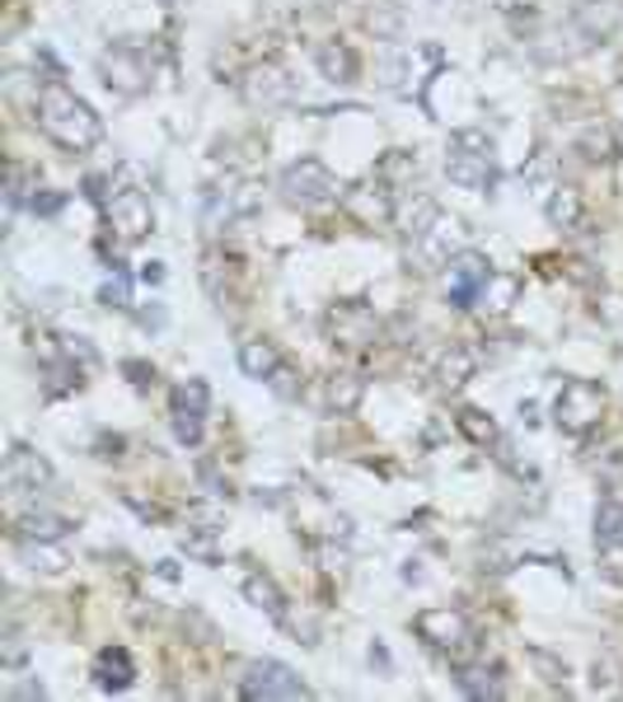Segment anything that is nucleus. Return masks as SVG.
Returning <instances> with one entry per match:
<instances>
[{"mask_svg":"<svg viewBox=\"0 0 623 702\" xmlns=\"http://www.w3.org/2000/svg\"><path fill=\"white\" fill-rule=\"evenodd\" d=\"M38 127H43V136L52 140V146H61V150H71V155L94 150L99 140H103L99 113L76 90H66L61 80L43 84V94H38Z\"/></svg>","mask_w":623,"mask_h":702,"instance_id":"nucleus-1","label":"nucleus"},{"mask_svg":"<svg viewBox=\"0 0 623 702\" xmlns=\"http://www.w3.org/2000/svg\"><path fill=\"white\" fill-rule=\"evenodd\" d=\"M445 179L455 188H469L483 192L497 183V155H492V140L483 136L478 127H464L450 136V150H445Z\"/></svg>","mask_w":623,"mask_h":702,"instance_id":"nucleus-2","label":"nucleus"},{"mask_svg":"<svg viewBox=\"0 0 623 702\" xmlns=\"http://www.w3.org/2000/svg\"><path fill=\"white\" fill-rule=\"evenodd\" d=\"M604 389L600 384H591V380H567L563 389H558V398H553V421L567 431V435H591L596 427H600V417H604Z\"/></svg>","mask_w":623,"mask_h":702,"instance_id":"nucleus-3","label":"nucleus"},{"mask_svg":"<svg viewBox=\"0 0 623 702\" xmlns=\"http://www.w3.org/2000/svg\"><path fill=\"white\" fill-rule=\"evenodd\" d=\"M276 188H282V197L291 206H301V211H315V206H328V202H338V179H333V169H328L324 160H296V165H286L282 169V179H276Z\"/></svg>","mask_w":623,"mask_h":702,"instance_id":"nucleus-4","label":"nucleus"},{"mask_svg":"<svg viewBox=\"0 0 623 702\" xmlns=\"http://www.w3.org/2000/svg\"><path fill=\"white\" fill-rule=\"evenodd\" d=\"M412 632H418L431 652H445L450 660H464L474 652V623L460 609H422L412 619Z\"/></svg>","mask_w":623,"mask_h":702,"instance_id":"nucleus-5","label":"nucleus"},{"mask_svg":"<svg viewBox=\"0 0 623 702\" xmlns=\"http://www.w3.org/2000/svg\"><path fill=\"white\" fill-rule=\"evenodd\" d=\"M239 693L249 702H296V698H309V683L282 660H253L239 675Z\"/></svg>","mask_w":623,"mask_h":702,"instance_id":"nucleus-6","label":"nucleus"},{"mask_svg":"<svg viewBox=\"0 0 623 702\" xmlns=\"http://www.w3.org/2000/svg\"><path fill=\"white\" fill-rule=\"evenodd\" d=\"M324 332H328V342H338V347H366L380 338V319L366 301H338L324 314Z\"/></svg>","mask_w":623,"mask_h":702,"instance_id":"nucleus-7","label":"nucleus"},{"mask_svg":"<svg viewBox=\"0 0 623 702\" xmlns=\"http://www.w3.org/2000/svg\"><path fill=\"white\" fill-rule=\"evenodd\" d=\"M206 408H212V394H206L202 380H183L174 389V403H169V421H174V435L179 445H202V431H206Z\"/></svg>","mask_w":623,"mask_h":702,"instance_id":"nucleus-8","label":"nucleus"},{"mask_svg":"<svg viewBox=\"0 0 623 702\" xmlns=\"http://www.w3.org/2000/svg\"><path fill=\"white\" fill-rule=\"evenodd\" d=\"M99 70H103V80H109V90L127 94V99H136V94L150 90V61H146L136 47H127V43H117V47L103 52Z\"/></svg>","mask_w":623,"mask_h":702,"instance_id":"nucleus-9","label":"nucleus"},{"mask_svg":"<svg viewBox=\"0 0 623 702\" xmlns=\"http://www.w3.org/2000/svg\"><path fill=\"white\" fill-rule=\"evenodd\" d=\"M109 230L123 239V244H136V239H146L155 230V206L141 188H123V192H113V202H109Z\"/></svg>","mask_w":623,"mask_h":702,"instance_id":"nucleus-10","label":"nucleus"},{"mask_svg":"<svg viewBox=\"0 0 623 702\" xmlns=\"http://www.w3.org/2000/svg\"><path fill=\"white\" fill-rule=\"evenodd\" d=\"M239 90H245V103H253V109H286V103L296 99V80L286 76V66L258 61L249 76L239 80Z\"/></svg>","mask_w":623,"mask_h":702,"instance_id":"nucleus-11","label":"nucleus"},{"mask_svg":"<svg viewBox=\"0 0 623 702\" xmlns=\"http://www.w3.org/2000/svg\"><path fill=\"white\" fill-rule=\"evenodd\" d=\"M0 478H5V491H10V497H38L43 487H52V464L43 460L38 450H29V445H10L5 468H0Z\"/></svg>","mask_w":623,"mask_h":702,"instance_id":"nucleus-12","label":"nucleus"},{"mask_svg":"<svg viewBox=\"0 0 623 702\" xmlns=\"http://www.w3.org/2000/svg\"><path fill=\"white\" fill-rule=\"evenodd\" d=\"M492 276H497V272H492L488 258L474 253V249H460L455 258H450V305H455V309H469Z\"/></svg>","mask_w":623,"mask_h":702,"instance_id":"nucleus-13","label":"nucleus"},{"mask_svg":"<svg viewBox=\"0 0 623 702\" xmlns=\"http://www.w3.org/2000/svg\"><path fill=\"white\" fill-rule=\"evenodd\" d=\"M253 206H258V188L253 183L225 179V183H216L212 192H206V225H212V230H220V225H235L239 216H249Z\"/></svg>","mask_w":623,"mask_h":702,"instance_id":"nucleus-14","label":"nucleus"},{"mask_svg":"<svg viewBox=\"0 0 623 702\" xmlns=\"http://www.w3.org/2000/svg\"><path fill=\"white\" fill-rule=\"evenodd\" d=\"M342 206H348L361 225H385V220H394V206H399V197H394V192L380 179H371V183H352L348 192H342Z\"/></svg>","mask_w":623,"mask_h":702,"instance_id":"nucleus-15","label":"nucleus"},{"mask_svg":"<svg viewBox=\"0 0 623 702\" xmlns=\"http://www.w3.org/2000/svg\"><path fill=\"white\" fill-rule=\"evenodd\" d=\"M183 548L193 553L197 562H206V567H216V562H220V516L212 511V506L188 511V520H183Z\"/></svg>","mask_w":623,"mask_h":702,"instance_id":"nucleus-16","label":"nucleus"},{"mask_svg":"<svg viewBox=\"0 0 623 702\" xmlns=\"http://www.w3.org/2000/svg\"><path fill=\"white\" fill-rule=\"evenodd\" d=\"M437 216H441V206H437V197H427V192H404L399 197V206H394V225H399V235L404 239H418V235H427L431 225H437Z\"/></svg>","mask_w":623,"mask_h":702,"instance_id":"nucleus-17","label":"nucleus"},{"mask_svg":"<svg viewBox=\"0 0 623 702\" xmlns=\"http://www.w3.org/2000/svg\"><path fill=\"white\" fill-rule=\"evenodd\" d=\"M455 235H460V220H445L437 216V225H431L427 235L412 239V249H418V262L422 268H450V258H455Z\"/></svg>","mask_w":623,"mask_h":702,"instance_id":"nucleus-18","label":"nucleus"},{"mask_svg":"<svg viewBox=\"0 0 623 702\" xmlns=\"http://www.w3.org/2000/svg\"><path fill=\"white\" fill-rule=\"evenodd\" d=\"M132 679H136V660L127 646H103L94 656V683L103 693H123V689H132Z\"/></svg>","mask_w":623,"mask_h":702,"instance_id":"nucleus-19","label":"nucleus"},{"mask_svg":"<svg viewBox=\"0 0 623 702\" xmlns=\"http://www.w3.org/2000/svg\"><path fill=\"white\" fill-rule=\"evenodd\" d=\"M474 371H478V356L469 347H445L437 356V389L441 394H460L464 384L474 380Z\"/></svg>","mask_w":623,"mask_h":702,"instance_id":"nucleus-20","label":"nucleus"},{"mask_svg":"<svg viewBox=\"0 0 623 702\" xmlns=\"http://www.w3.org/2000/svg\"><path fill=\"white\" fill-rule=\"evenodd\" d=\"M315 61H319V76L328 80V84H356L361 80V57L348 47V43H324L319 52H315Z\"/></svg>","mask_w":623,"mask_h":702,"instance_id":"nucleus-21","label":"nucleus"},{"mask_svg":"<svg viewBox=\"0 0 623 702\" xmlns=\"http://www.w3.org/2000/svg\"><path fill=\"white\" fill-rule=\"evenodd\" d=\"M245 600L253 609H263L272 623H286V595H282V586H276L268 571H258V567L245 571Z\"/></svg>","mask_w":623,"mask_h":702,"instance_id":"nucleus-22","label":"nucleus"},{"mask_svg":"<svg viewBox=\"0 0 623 702\" xmlns=\"http://www.w3.org/2000/svg\"><path fill=\"white\" fill-rule=\"evenodd\" d=\"M282 351H276V342H268V338H249V342H239V371H245L249 380H263V384H272V375L282 371Z\"/></svg>","mask_w":623,"mask_h":702,"instance_id":"nucleus-23","label":"nucleus"},{"mask_svg":"<svg viewBox=\"0 0 623 702\" xmlns=\"http://www.w3.org/2000/svg\"><path fill=\"white\" fill-rule=\"evenodd\" d=\"M324 398H328V412L352 417L361 408V398H366V380H361L356 371H338V375H328Z\"/></svg>","mask_w":623,"mask_h":702,"instance_id":"nucleus-24","label":"nucleus"},{"mask_svg":"<svg viewBox=\"0 0 623 702\" xmlns=\"http://www.w3.org/2000/svg\"><path fill=\"white\" fill-rule=\"evenodd\" d=\"M14 553L24 557L29 571H43V576H61L66 562H71L57 548V539H14Z\"/></svg>","mask_w":623,"mask_h":702,"instance_id":"nucleus-25","label":"nucleus"},{"mask_svg":"<svg viewBox=\"0 0 623 702\" xmlns=\"http://www.w3.org/2000/svg\"><path fill=\"white\" fill-rule=\"evenodd\" d=\"M375 179L385 183L394 197H404V192H412V183H418V155L412 150H389L385 160L375 165Z\"/></svg>","mask_w":623,"mask_h":702,"instance_id":"nucleus-26","label":"nucleus"},{"mask_svg":"<svg viewBox=\"0 0 623 702\" xmlns=\"http://www.w3.org/2000/svg\"><path fill=\"white\" fill-rule=\"evenodd\" d=\"M544 211H548V225H558V230H581V225H586V202H581V192L567 188V183H558V188L548 192Z\"/></svg>","mask_w":623,"mask_h":702,"instance_id":"nucleus-27","label":"nucleus"},{"mask_svg":"<svg viewBox=\"0 0 623 702\" xmlns=\"http://www.w3.org/2000/svg\"><path fill=\"white\" fill-rule=\"evenodd\" d=\"M455 683H460V693H469V698H478V702L507 693V689H501V679L488 670V665H469V660H455Z\"/></svg>","mask_w":623,"mask_h":702,"instance_id":"nucleus-28","label":"nucleus"},{"mask_svg":"<svg viewBox=\"0 0 623 702\" xmlns=\"http://www.w3.org/2000/svg\"><path fill=\"white\" fill-rule=\"evenodd\" d=\"M76 530V520L52 516V511H24L14 520V539H66Z\"/></svg>","mask_w":623,"mask_h":702,"instance_id":"nucleus-29","label":"nucleus"},{"mask_svg":"<svg viewBox=\"0 0 623 702\" xmlns=\"http://www.w3.org/2000/svg\"><path fill=\"white\" fill-rule=\"evenodd\" d=\"M577 150L586 155L591 165H610L614 155H619V140H614V127L610 122H591L581 136H577Z\"/></svg>","mask_w":623,"mask_h":702,"instance_id":"nucleus-30","label":"nucleus"},{"mask_svg":"<svg viewBox=\"0 0 623 702\" xmlns=\"http://www.w3.org/2000/svg\"><path fill=\"white\" fill-rule=\"evenodd\" d=\"M455 427H460L464 441L478 445V450H488V445L501 441V435H497V421L483 412V408H460V412H455Z\"/></svg>","mask_w":623,"mask_h":702,"instance_id":"nucleus-31","label":"nucleus"},{"mask_svg":"<svg viewBox=\"0 0 623 702\" xmlns=\"http://www.w3.org/2000/svg\"><path fill=\"white\" fill-rule=\"evenodd\" d=\"M33 197H38V179H33V173L20 165V160H14L10 165V179H5V202L10 206H33Z\"/></svg>","mask_w":623,"mask_h":702,"instance_id":"nucleus-32","label":"nucleus"},{"mask_svg":"<svg viewBox=\"0 0 623 702\" xmlns=\"http://www.w3.org/2000/svg\"><path fill=\"white\" fill-rule=\"evenodd\" d=\"M525 660L534 665V670H540L544 683H553V689H558V683H567V660H558L553 652H544V646H530Z\"/></svg>","mask_w":623,"mask_h":702,"instance_id":"nucleus-33","label":"nucleus"},{"mask_svg":"<svg viewBox=\"0 0 623 702\" xmlns=\"http://www.w3.org/2000/svg\"><path fill=\"white\" fill-rule=\"evenodd\" d=\"M516 301V276H492L488 286H483V309H492V314H507Z\"/></svg>","mask_w":623,"mask_h":702,"instance_id":"nucleus-34","label":"nucleus"},{"mask_svg":"<svg viewBox=\"0 0 623 702\" xmlns=\"http://www.w3.org/2000/svg\"><path fill=\"white\" fill-rule=\"evenodd\" d=\"M591 689H596V693H619V689H623V665H619L614 656H600V660L591 665Z\"/></svg>","mask_w":623,"mask_h":702,"instance_id":"nucleus-35","label":"nucleus"},{"mask_svg":"<svg viewBox=\"0 0 623 702\" xmlns=\"http://www.w3.org/2000/svg\"><path fill=\"white\" fill-rule=\"evenodd\" d=\"M103 305H117V309H127V305H132V286H127V276H113L109 286H103Z\"/></svg>","mask_w":623,"mask_h":702,"instance_id":"nucleus-36","label":"nucleus"},{"mask_svg":"<svg viewBox=\"0 0 623 702\" xmlns=\"http://www.w3.org/2000/svg\"><path fill=\"white\" fill-rule=\"evenodd\" d=\"M20 660H24V637H20V632H14V627H5V665L14 670V665H20Z\"/></svg>","mask_w":623,"mask_h":702,"instance_id":"nucleus-37","label":"nucleus"},{"mask_svg":"<svg viewBox=\"0 0 623 702\" xmlns=\"http://www.w3.org/2000/svg\"><path fill=\"white\" fill-rule=\"evenodd\" d=\"M123 371L132 375V384H136V389H146V384H155V371H150V365H141V361H127Z\"/></svg>","mask_w":623,"mask_h":702,"instance_id":"nucleus-38","label":"nucleus"},{"mask_svg":"<svg viewBox=\"0 0 623 702\" xmlns=\"http://www.w3.org/2000/svg\"><path fill=\"white\" fill-rule=\"evenodd\" d=\"M492 10H501V14H525V10H534L540 0H488Z\"/></svg>","mask_w":623,"mask_h":702,"instance_id":"nucleus-39","label":"nucleus"},{"mask_svg":"<svg viewBox=\"0 0 623 702\" xmlns=\"http://www.w3.org/2000/svg\"><path fill=\"white\" fill-rule=\"evenodd\" d=\"M33 211H38V216H52V211H61V197L57 192H38V197H33Z\"/></svg>","mask_w":623,"mask_h":702,"instance_id":"nucleus-40","label":"nucleus"},{"mask_svg":"<svg viewBox=\"0 0 623 702\" xmlns=\"http://www.w3.org/2000/svg\"><path fill=\"white\" fill-rule=\"evenodd\" d=\"M610 548H623V524H619V539L610 543ZM610 548H604V553H610Z\"/></svg>","mask_w":623,"mask_h":702,"instance_id":"nucleus-41","label":"nucleus"},{"mask_svg":"<svg viewBox=\"0 0 623 702\" xmlns=\"http://www.w3.org/2000/svg\"><path fill=\"white\" fill-rule=\"evenodd\" d=\"M165 5H169V10H174V5H183V0H165Z\"/></svg>","mask_w":623,"mask_h":702,"instance_id":"nucleus-42","label":"nucleus"}]
</instances>
